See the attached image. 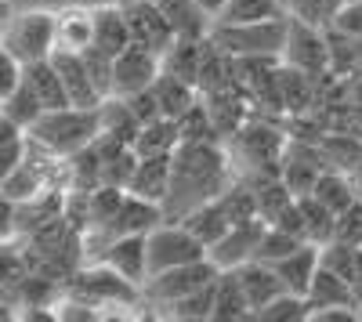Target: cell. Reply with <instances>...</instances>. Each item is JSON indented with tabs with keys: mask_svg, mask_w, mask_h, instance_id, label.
<instances>
[{
	"mask_svg": "<svg viewBox=\"0 0 362 322\" xmlns=\"http://www.w3.org/2000/svg\"><path fill=\"white\" fill-rule=\"evenodd\" d=\"M11 15V0H0V22H4Z\"/></svg>",
	"mask_w": 362,
	"mask_h": 322,
	"instance_id": "d6a6232c",
	"label": "cell"
},
{
	"mask_svg": "<svg viewBox=\"0 0 362 322\" xmlns=\"http://www.w3.org/2000/svg\"><path fill=\"white\" fill-rule=\"evenodd\" d=\"M51 66H54L58 80H62V91H66V102H69V105H76V109H98V105L105 102V98L98 95L95 80H90L87 62H83L80 51L54 47V51H51Z\"/></svg>",
	"mask_w": 362,
	"mask_h": 322,
	"instance_id": "9c48e42d",
	"label": "cell"
},
{
	"mask_svg": "<svg viewBox=\"0 0 362 322\" xmlns=\"http://www.w3.org/2000/svg\"><path fill=\"white\" fill-rule=\"evenodd\" d=\"M170 156H138V167H134V174H131V181H127L124 192L141 196V199L160 203V207H163V196L170 189Z\"/></svg>",
	"mask_w": 362,
	"mask_h": 322,
	"instance_id": "7c38bea8",
	"label": "cell"
},
{
	"mask_svg": "<svg viewBox=\"0 0 362 322\" xmlns=\"http://www.w3.org/2000/svg\"><path fill=\"white\" fill-rule=\"evenodd\" d=\"M177 221L185 225V228L192 232V236H196L206 250L214 246V243L225 236V232H228V217H225V210H221V203H218V199L196 203V207H192V210H185Z\"/></svg>",
	"mask_w": 362,
	"mask_h": 322,
	"instance_id": "ac0fdd59",
	"label": "cell"
},
{
	"mask_svg": "<svg viewBox=\"0 0 362 322\" xmlns=\"http://www.w3.org/2000/svg\"><path fill=\"white\" fill-rule=\"evenodd\" d=\"M18 83H22V62L0 47V102H4Z\"/></svg>",
	"mask_w": 362,
	"mask_h": 322,
	"instance_id": "f1b7e54d",
	"label": "cell"
},
{
	"mask_svg": "<svg viewBox=\"0 0 362 322\" xmlns=\"http://www.w3.org/2000/svg\"><path fill=\"white\" fill-rule=\"evenodd\" d=\"M283 66L290 69H300V73H322L326 62H329V47L326 40L319 37V29L308 22V18H290L286 25V40H283Z\"/></svg>",
	"mask_w": 362,
	"mask_h": 322,
	"instance_id": "52a82bcc",
	"label": "cell"
},
{
	"mask_svg": "<svg viewBox=\"0 0 362 322\" xmlns=\"http://www.w3.org/2000/svg\"><path fill=\"white\" fill-rule=\"evenodd\" d=\"M218 275V265L210 257H199V261H189V265H177V268H163V272H153L138 294L153 304V308H170L174 301L196 294L199 286L214 282Z\"/></svg>",
	"mask_w": 362,
	"mask_h": 322,
	"instance_id": "277c9868",
	"label": "cell"
},
{
	"mask_svg": "<svg viewBox=\"0 0 362 322\" xmlns=\"http://www.w3.org/2000/svg\"><path fill=\"white\" fill-rule=\"evenodd\" d=\"M40 112H44L40 102L33 98V91H29L25 83H18L15 91H11L4 102H0V116H4L8 124H15L18 131H29V127H33Z\"/></svg>",
	"mask_w": 362,
	"mask_h": 322,
	"instance_id": "603a6c76",
	"label": "cell"
},
{
	"mask_svg": "<svg viewBox=\"0 0 362 322\" xmlns=\"http://www.w3.org/2000/svg\"><path fill=\"white\" fill-rule=\"evenodd\" d=\"M119 11H124V18H127L131 44H141V47H148L153 54L163 58L170 51V44L177 40L170 18L156 4H148V0H119Z\"/></svg>",
	"mask_w": 362,
	"mask_h": 322,
	"instance_id": "8992f818",
	"label": "cell"
},
{
	"mask_svg": "<svg viewBox=\"0 0 362 322\" xmlns=\"http://www.w3.org/2000/svg\"><path fill=\"white\" fill-rule=\"evenodd\" d=\"M145 257H148V275H153L206 257V246L181 221H160L145 232Z\"/></svg>",
	"mask_w": 362,
	"mask_h": 322,
	"instance_id": "5b68a950",
	"label": "cell"
},
{
	"mask_svg": "<svg viewBox=\"0 0 362 322\" xmlns=\"http://www.w3.org/2000/svg\"><path fill=\"white\" fill-rule=\"evenodd\" d=\"M181 145V134H177V120H167V116H156L138 127L131 149L138 156H170L174 149Z\"/></svg>",
	"mask_w": 362,
	"mask_h": 322,
	"instance_id": "d6986e66",
	"label": "cell"
},
{
	"mask_svg": "<svg viewBox=\"0 0 362 322\" xmlns=\"http://www.w3.org/2000/svg\"><path fill=\"white\" fill-rule=\"evenodd\" d=\"M286 15L247 22V25H210V40L232 58H279L286 40Z\"/></svg>",
	"mask_w": 362,
	"mask_h": 322,
	"instance_id": "3957f363",
	"label": "cell"
},
{
	"mask_svg": "<svg viewBox=\"0 0 362 322\" xmlns=\"http://www.w3.org/2000/svg\"><path fill=\"white\" fill-rule=\"evenodd\" d=\"M83 8H102V4H119V0H80Z\"/></svg>",
	"mask_w": 362,
	"mask_h": 322,
	"instance_id": "1f68e13d",
	"label": "cell"
},
{
	"mask_svg": "<svg viewBox=\"0 0 362 322\" xmlns=\"http://www.w3.org/2000/svg\"><path fill=\"white\" fill-rule=\"evenodd\" d=\"M148 87H153L156 105H160V112L167 116V120H177V116H185L196 105V87L185 83V80H177V76H170V73H163V69H160V76Z\"/></svg>",
	"mask_w": 362,
	"mask_h": 322,
	"instance_id": "ffe728a7",
	"label": "cell"
},
{
	"mask_svg": "<svg viewBox=\"0 0 362 322\" xmlns=\"http://www.w3.org/2000/svg\"><path fill=\"white\" fill-rule=\"evenodd\" d=\"M264 217H250V221H235L228 225V232L206 250V257L214 261L218 268H239L247 265V261H254V250L264 236Z\"/></svg>",
	"mask_w": 362,
	"mask_h": 322,
	"instance_id": "30bf717a",
	"label": "cell"
},
{
	"mask_svg": "<svg viewBox=\"0 0 362 322\" xmlns=\"http://www.w3.org/2000/svg\"><path fill=\"white\" fill-rule=\"evenodd\" d=\"M329 25L348 40H362V0H341L329 15Z\"/></svg>",
	"mask_w": 362,
	"mask_h": 322,
	"instance_id": "83f0119b",
	"label": "cell"
},
{
	"mask_svg": "<svg viewBox=\"0 0 362 322\" xmlns=\"http://www.w3.org/2000/svg\"><path fill=\"white\" fill-rule=\"evenodd\" d=\"M334 239L348 246H362V203H348V207L334 217Z\"/></svg>",
	"mask_w": 362,
	"mask_h": 322,
	"instance_id": "4316f807",
	"label": "cell"
},
{
	"mask_svg": "<svg viewBox=\"0 0 362 322\" xmlns=\"http://www.w3.org/2000/svg\"><path fill=\"white\" fill-rule=\"evenodd\" d=\"M196 4H199V11H203V15H210V22H214V15L221 11L225 0H196Z\"/></svg>",
	"mask_w": 362,
	"mask_h": 322,
	"instance_id": "4dcf8cb0",
	"label": "cell"
},
{
	"mask_svg": "<svg viewBox=\"0 0 362 322\" xmlns=\"http://www.w3.org/2000/svg\"><path fill=\"white\" fill-rule=\"evenodd\" d=\"M232 272H235V279H239V290H243L250 311L264 308L272 297H279L283 290H286V286L279 282L276 268L264 265V261H247V265H239V268H232Z\"/></svg>",
	"mask_w": 362,
	"mask_h": 322,
	"instance_id": "4fadbf2b",
	"label": "cell"
},
{
	"mask_svg": "<svg viewBox=\"0 0 362 322\" xmlns=\"http://www.w3.org/2000/svg\"><path fill=\"white\" fill-rule=\"evenodd\" d=\"M308 196L319 199L322 207H326V210H334V214H341L348 203H355V189H351V181H348V178H337V174H319Z\"/></svg>",
	"mask_w": 362,
	"mask_h": 322,
	"instance_id": "cb8c5ba5",
	"label": "cell"
},
{
	"mask_svg": "<svg viewBox=\"0 0 362 322\" xmlns=\"http://www.w3.org/2000/svg\"><path fill=\"white\" fill-rule=\"evenodd\" d=\"M102 134V120L98 109H76V105H62V109H47L37 116V124L25 131V141L37 153L51 156V160H69L73 153H80L83 145H90Z\"/></svg>",
	"mask_w": 362,
	"mask_h": 322,
	"instance_id": "6da1fadb",
	"label": "cell"
},
{
	"mask_svg": "<svg viewBox=\"0 0 362 322\" xmlns=\"http://www.w3.org/2000/svg\"><path fill=\"white\" fill-rule=\"evenodd\" d=\"M257 322H297V318H308V301L300 294H290V290H283L279 297H272L264 308L254 311Z\"/></svg>",
	"mask_w": 362,
	"mask_h": 322,
	"instance_id": "d4e9b609",
	"label": "cell"
},
{
	"mask_svg": "<svg viewBox=\"0 0 362 322\" xmlns=\"http://www.w3.org/2000/svg\"><path fill=\"white\" fill-rule=\"evenodd\" d=\"M15 210H18V203L0 192V243L15 236Z\"/></svg>",
	"mask_w": 362,
	"mask_h": 322,
	"instance_id": "f546056e",
	"label": "cell"
},
{
	"mask_svg": "<svg viewBox=\"0 0 362 322\" xmlns=\"http://www.w3.org/2000/svg\"><path fill=\"white\" fill-rule=\"evenodd\" d=\"M272 268H276L279 282L290 290V294L305 297L308 286H312V275H315V268H319V246H315V243H300L293 254L279 257Z\"/></svg>",
	"mask_w": 362,
	"mask_h": 322,
	"instance_id": "9a60e30c",
	"label": "cell"
},
{
	"mask_svg": "<svg viewBox=\"0 0 362 322\" xmlns=\"http://www.w3.org/2000/svg\"><path fill=\"white\" fill-rule=\"evenodd\" d=\"M0 47L15 54L22 66L51 58L54 51V11L47 8H15L0 22Z\"/></svg>",
	"mask_w": 362,
	"mask_h": 322,
	"instance_id": "7a4b0ae2",
	"label": "cell"
},
{
	"mask_svg": "<svg viewBox=\"0 0 362 322\" xmlns=\"http://www.w3.org/2000/svg\"><path fill=\"white\" fill-rule=\"evenodd\" d=\"M163 315H170V318H210L214 315V282H206V286L196 290V294L174 301L170 308H163Z\"/></svg>",
	"mask_w": 362,
	"mask_h": 322,
	"instance_id": "484cf974",
	"label": "cell"
},
{
	"mask_svg": "<svg viewBox=\"0 0 362 322\" xmlns=\"http://www.w3.org/2000/svg\"><path fill=\"white\" fill-rule=\"evenodd\" d=\"M283 15V0H225L214 15V25H247Z\"/></svg>",
	"mask_w": 362,
	"mask_h": 322,
	"instance_id": "7402d4cb",
	"label": "cell"
},
{
	"mask_svg": "<svg viewBox=\"0 0 362 322\" xmlns=\"http://www.w3.org/2000/svg\"><path fill=\"white\" fill-rule=\"evenodd\" d=\"M102 265H109L116 275H124L127 282H134L141 290V282L148 279V257H145V236H112L109 250L102 257Z\"/></svg>",
	"mask_w": 362,
	"mask_h": 322,
	"instance_id": "8fae6325",
	"label": "cell"
},
{
	"mask_svg": "<svg viewBox=\"0 0 362 322\" xmlns=\"http://www.w3.org/2000/svg\"><path fill=\"white\" fill-rule=\"evenodd\" d=\"M160 76V54H153L141 44H127L119 54H112V95L127 98L134 91H145Z\"/></svg>",
	"mask_w": 362,
	"mask_h": 322,
	"instance_id": "ba28073f",
	"label": "cell"
},
{
	"mask_svg": "<svg viewBox=\"0 0 362 322\" xmlns=\"http://www.w3.org/2000/svg\"><path fill=\"white\" fill-rule=\"evenodd\" d=\"M210 318H254L243 290H239V279L232 268H218V279H214V315Z\"/></svg>",
	"mask_w": 362,
	"mask_h": 322,
	"instance_id": "44dd1931",
	"label": "cell"
},
{
	"mask_svg": "<svg viewBox=\"0 0 362 322\" xmlns=\"http://www.w3.org/2000/svg\"><path fill=\"white\" fill-rule=\"evenodd\" d=\"M90 33H95V25H90V8L73 4V8L54 11V47L83 51V47H90Z\"/></svg>",
	"mask_w": 362,
	"mask_h": 322,
	"instance_id": "e0dca14e",
	"label": "cell"
},
{
	"mask_svg": "<svg viewBox=\"0 0 362 322\" xmlns=\"http://www.w3.org/2000/svg\"><path fill=\"white\" fill-rule=\"evenodd\" d=\"M90 47H98L105 54H119L127 44H131V33H127V18L119 11V4H102V8H90Z\"/></svg>",
	"mask_w": 362,
	"mask_h": 322,
	"instance_id": "5bb4252c",
	"label": "cell"
},
{
	"mask_svg": "<svg viewBox=\"0 0 362 322\" xmlns=\"http://www.w3.org/2000/svg\"><path fill=\"white\" fill-rule=\"evenodd\" d=\"M22 83L33 91V98L40 102L44 112L69 105V102H66V91H62V80H58V73H54V66H51V58H40V62L22 66Z\"/></svg>",
	"mask_w": 362,
	"mask_h": 322,
	"instance_id": "2e32d148",
	"label": "cell"
}]
</instances>
